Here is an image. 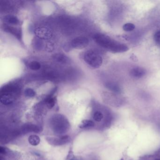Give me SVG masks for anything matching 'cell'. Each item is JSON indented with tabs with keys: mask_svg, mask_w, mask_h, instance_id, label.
I'll return each mask as SVG.
<instances>
[{
	"mask_svg": "<svg viewBox=\"0 0 160 160\" xmlns=\"http://www.w3.org/2000/svg\"><path fill=\"white\" fill-rule=\"evenodd\" d=\"M1 103L4 105H9L12 103L14 100V97L12 94H2L1 96Z\"/></svg>",
	"mask_w": 160,
	"mask_h": 160,
	"instance_id": "8",
	"label": "cell"
},
{
	"mask_svg": "<svg viewBox=\"0 0 160 160\" xmlns=\"http://www.w3.org/2000/svg\"><path fill=\"white\" fill-rule=\"evenodd\" d=\"M155 160H160V158H158V159H156Z\"/></svg>",
	"mask_w": 160,
	"mask_h": 160,
	"instance_id": "22",
	"label": "cell"
},
{
	"mask_svg": "<svg viewBox=\"0 0 160 160\" xmlns=\"http://www.w3.org/2000/svg\"><path fill=\"white\" fill-rule=\"evenodd\" d=\"M123 160V159H121V160Z\"/></svg>",
	"mask_w": 160,
	"mask_h": 160,
	"instance_id": "23",
	"label": "cell"
},
{
	"mask_svg": "<svg viewBox=\"0 0 160 160\" xmlns=\"http://www.w3.org/2000/svg\"><path fill=\"white\" fill-rule=\"evenodd\" d=\"M123 28L124 31L126 32H131L134 30L135 26L132 23H127L123 25Z\"/></svg>",
	"mask_w": 160,
	"mask_h": 160,
	"instance_id": "15",
	"label": "cell"
},
{
	"mask_svg": "<svg viewBox=\"0 0 160 160\" xmlns=\"http://www.w3.org/2000/svg\"><path fill=\"white\" fill-rule=\"evenodd\" d=\"M0 153L1 154H5L7 153L6 149H5V148L3 147H0Z\"/></svg>",
	"mask_w": 160,
	"mask_h": 160,
	"instance_id": "19",
	"label": "cell"
},
{
	"mask_svg": "<svg viewBox=\"0 0 160 160\" xmlns=\"http://www.w3.org/2000/svg\"><path fill=\"white\" fill-rule=\"evenodd\" d=\"M25 94L26 96L31 98V97H33L35 96L36 93L35 91L33 89H31V88H27L25 90Z\"/></svg>",
	"mask_w": 160,
	"mask_h": 160,
	"instance_id": "17",
	"label": "cell"
},
{
	"mask_svg": "<svg viewBox=\"0 0 160 160\" xmlns=\"http://www.w3.org/2000/svg\"><path fill=\"white\" fill-rule=\"evenodd\" d=\"M0 160H5V159L3 157H1V158H0Z\"/></svg>",
	"mask_w": 160,
	"mask_h": 160,
	"instance_id": "20",
	"label": "cell"
},
{
	"mask_svg": "<svg viewBox=\"0 0 160 160\" xmlns=\"http://www.w3.org/2000/svg\"><path fill=\"white\" fill-rule=\"evenodd\" d=\"M146 71L144 69L141 67L133 68L130 71V75L134 78H139L145 76Z\"/></svg>",
	"mask_w": 160,
	"mask_h": 160,
	"instance_id": "6",
	"label": "cell"
},
{
	"mask_svg": "<svg viewBox=\"0 0 160 160\" xmlns=\"http://www.w3.org/2000/svg\"><path fill=\"white\" fill-rule=\"evenodd\" d=\"M94 39L99 45L111 52H123L127 51L129 49L125 44L119 43L105 34L101 33L96 34Z\"/></svg>",
	"mask_w": 160,
	"mask_h": 160,
	"instance_id": "1",
	"label": "cell"
},
{
	"mask_svg": "<svg viewBox=\"0 0 160 160\" xmlns=\"http://www.w3.org/2000/svg\"><path fill=\"white\" fill-rule=\"evenodd\" d=\"M53 57L55 61L62 64H67L70 61L67 56L63 54H55L54 55Z\"/></svg>",
	"mask_w": 160,
	"mask_h": 160,
	"instance_id": "9",
	"label": "cell"
},
{
	"mask_svg": "<svg viewBox=\"0 0 160 160\" xmlns=\"http://www.w3.org/2000/svg\"><path fill=\"white\" fill-rule=\"evenodd\" d=\"M84 60L88 65L94 68H98L103 64L102 57L93 51H87L85 54Z\"/></svg>",
	"mask_w": 160,
	"mask_h": 160,
	"instance_id": "3",
	"label": "cell"
},
{
	"mask_svg": "<svg viewBox=\"0 0 160 160\" xmlns=\"http://www.w3.org/2000/svg\"><path fill=\"white\" fill-rule=\"evenodd\" d=\"M41 67L40 63L37 61H33L29 64V68L33 71H37Z\"/></svg>",
	"mask_w": 160,
	"mask_h": 160,
	"instance_id": "14",
	"label": "cell"
},
{
	"mask_svg": "<svg viewBox=\"0 0 160 160\" xmlns=\"http://www.w3.org/2000/svg\"><path fill=\"white\" fill-rule=\"evenodd\" d=\"M40 131V129L36 125L27 123L23 126L22 128V132L23 133H26L28 132H39Z\"/></svg>",
	"mask_w": 160,
	"mask_h": 160,
	"instance_id": "7",
	"label": "cell"
},
{
	"mask_svg": "<svg viewBox=\"0 0 160 160\" xmlns=\"http://www.w3.org/2000/svg\"><path fill=\"white\" fill-rule=\"evenodd\" d=\"M40 139L38 136L36 135H32L30 136L28 138V141L31 145L36 146L39 145L40 142Z\"/></svg>",
	"mask_w": 160,
	"mask_h": 160,
	"instance_id": "11",
	"label": "cell"
},
{
	"mask_svg": "<svg viewBox=\"0 0 160 160\" xmlns=\"http://www.w3.org/2000/svg\"><path fill=\"white\" fill-rule=\"evenodd\" d=\"M154 39L158 45H160V30L155 33L154 35Z\"/></svg>",
	"mask_w": 160,
	"mask_h": 160,
	"instance_id": "18",
	"label": "cell"
},
{
	"mask_svg": "<svg viewBox=\"0 0 160 160\" xmlns=\"http://www.w3.org/2000/svg\"><path fill=\"white\" fill-rule=\"evenodd\" d=\"M94 123L93 121L89 120H84L81 122L78 127L81 129H86L94 126Z\"/></svg>",
	"mask_w": 160,
	"mask_h": 160,
	"instance_id": "10",
	"label": "cell"
},
{
	"mask_svg": "<svg viewBox=\"0 0 160 160\" xmlns=\"http://www.w3.org/2000/svg\"><path fill=\"white\" fill-rule=\"evenodd\" d=\"M103 116L100 111H96L93 115V118L97 122H100L103 119Z\"/></svg>",
	"mask_w": 160,
	"mask_h": 160,
	"instance_id": "16",
	"label": "cell"
},
{
	"mask_svg": "<svg viewBox=\"0 0 160 160\" xmlns=\"http://www.w3.org/2000/svg\"><path fill=\"white\" fill-rule=\"evenodd\" d=\"M70 137L69 136L65 135L56 138H50L48 139L51 144L55 145H61L65 144L70 141Z\"/></svg>",
	"mask_w": 160,
	"mask_h": 160,
	"instance_id": "5",
	"label": "cell"
},
{
	"mask_svg": "<svg viewBox=\"0 0 160 160\" xmlns=\"http://www.w3.org/2000/svg\"><path fill=\"white\" fill-rule=\"evenodd\" d=\"M89 40L85 37L75 38L71 42V46L76 49H81L85 48L89 44Z\"/></svg>",
	"mask_w": 160,
	"mask_h": 160,
	"instance_id": "4",
	"label": "cell"
},
{
	"mask_svg": "<svg viewBox=\"0 0 160 160\" xmlns=\"http://www.w3.org/2000/svg\"><path fill=\"white\" fill-rule=\"evenodd\" d=\"M50 122L53 131L57 134L66 133L70 128V123L67 119L60 114L53 116L50 119Z\"/></svg>",
	"mask_w": 160,
	"mask_h": 160,
	"instance_id": "2",
	"label": "cell"
},
{
	"mask_svg": "<svg viewBox=\"0 0 160 160\" xmlns=\"http://www.w3.org/2000/svg\"><path fill=\"white\" fill-rule=\"evenodd\" d=\"M46 104L48 109H51L55 105V100L52 97H48L45 100Z\"/></svg>",
	"mask_w": 160,
	"mask_h": 160,
	"instance_id": "12",
	"label": "cell"
},
{
	"mask_svg": "<svg viewBox=\"0 0 160 160\" xmlns=\"http://www.w3.org/2000/svg\"><path fill=\"white\" fill-rule=\"evenodd\" d=\"M6 20L9 23L12 25H17L19 23V20L17 17L14 16H8L6 18Z\"/></svg>",
	"mask_w": 160,
	"mask_h": 160,
	"instance_id": "13",
	"label": "cell"
},
{
	"mask_svg": "<svg viewBox=\"0 0 160 160\" xmlns=\"http://www.w3.org/2000/svg\"><path fill=\"white\" fill-rule=\"evenodd\" d=\"M70 160H79L78 159H76V158H72V159H71Z\"/></svg>",
	"mask_w": 160,
	"mask_h": 160,
	"instance_id": "21",
	"label": "cell"
}]
</instances>
